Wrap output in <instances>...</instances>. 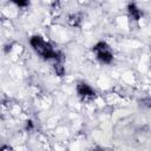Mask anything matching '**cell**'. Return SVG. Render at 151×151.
<instances>
[{
  "instance_id": "cell-1",
  "label": "cell",
  "mask_w": 151,
  "mask_h": 151,
  "mask_svg": "<svg viewBox=\"0 0 151 151\" xmlns=\"http://www.w3.org/2000/svg\"><path fill=\"white\" fill-rule=\"evenodd\" d=\"M29 45L39 57H41L44 60H48V61H52L54 59L57 51H58L44 37L38 35V34L32 35L29 38Z\"/></svg>"
},
{
  "instance_id": "cell-2",
  "label": "cell",
  "mask_w": 151,
  "mask_h": 151,
  "mask_svg": "<svg viewBox=\"0 0 151 151\" xmlns=\"http://www.w3.org/2000/svg\"><path fill=\"white\" fill-rule=\"evenodd\" d=\"M92 52H93V55L96 57V59L103 65H110V64H112V61L114 59L113 51L106 41L96 42L92 47Z\"/></svg>"
},
{
  "instance_id": "cell-3",
  "label": "cell",
  "mask_w": 151,
  "mask_h": 151,
  "mask_svg": "<svg viewBox=\"0 0 151 151\" xmlns=\"http://www.w3.org/2000/svg\"><path fill=\"white\" fill-rule=\"evenodd\" d=\"M76 90H77V94H78V98L85 103V104H88V103H92L96 97H97V93L96 91L91 87V85H88L87 83L85 81H79L76 86Z\"/></svg>"
},
{
  "instance_id": "cell-4",
  "label": "cell",
  "mask_w": 151,
  "mask_h": 151,
  "mask_svg": "<svg viewBox=\"0 0 151 151\" xmlns=\"http://www.w3.org/2000/svg\"><path fill=\"white\" fill-rule=\"evenodd\" d=\"M127 14L133 21H139L143 18V11L136 2H130L127 5Z\"/></svg>"
},
{
  "instance_id": "cell-5",
  "label": "cell",
  "mask_w": 151,
  "mask_h": 151,
  "mask_svg": "<svg viewBox=\"0 0 151 151\" xmlns=\"http://www.w3.org/2000/svg\"><path fill=\"white\" fill-rule=\"evenodd\" d=\"M83 20H84V18H83L81 13H71L67 15V19H66L67 25L70 27H73V28L80 27L83 24Z\"/></svg>"
},
{
  "instance_id": "cell-6",
  "label": "cell",
  "mask_w": 151,
  "mask_h": 151,
  "mask_svg": "<svg viewBox=\"0 0 151 151\" xmlns=\"http://www.w3.org/2000/svg\"><path fill=\"white\" fill-rule=\"evenodd\" d=\"M21 52H22V46L21 45H18V44H11V45H8V46L5 47V53L7 55L12 57L13 59L20 57Z\"/></svg>"
},
{
  "instance_id": "cell-7",
  "label": "cell",
  "mask_w": 151,
  "mask_h": 151,
  "mask_svg": "<svg viewBox=\"0 0 151 151\" xmlns=\"http://www.w3.org/2000/svg\"><path fill=\"white\" fill-rule=\"evenodd\" d=\"M50 13L53 18H58L61 13V4L59 0H54L52 4H50Z\"/></svg>"
},
{
  "instance_id": "cell-8",
  "label": "cell",
  "mask_w": 151,
  "mask_h": 151,
  "mask_svg": "<svg viewBox=\"0 0 151 151\" xmlns=\"http://www.w3.org/2000/svg\"><path fill=\"white\" fill-rule=\"evenodd\" d=\"M11 2L19 8H26L29 5V0H11Z\"/></svg>"
},
{
  "instance_id": "cell-9",
  "label": "cell",
  "mask_w": 151,
  "mask_h": 151,
  "mask_svg": "<svg viewBox=\"0 0 151 151\" xmlns=\"http://www.w3.org/2000/svg\"><path fill=\"white\" fill-rule=\"evenodd\" d=\"M33 127H34V124H33L32 120H26L25 122V130L26 131H32Z\"/></svg>"
},
{
  "instance_id": "cell-10",
  "label": "cell",
  "mask_w": 151,
  "mask_h": 151,
  "mask_svg": "<svg viewBox=\"0 0 151 151\" xmlns=\"http://www.w3.org/2000/svg\"><path fill=\"white\" fill-rule=\"evenodd\" d=\"M41 1H44V2H47V4L50 5V4H52V2L54 1V0H41Z\"/></svg>"
}]
</instances>
